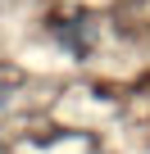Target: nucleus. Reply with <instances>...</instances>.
Instances as JSON below:
<instances>
[]
</instances>
